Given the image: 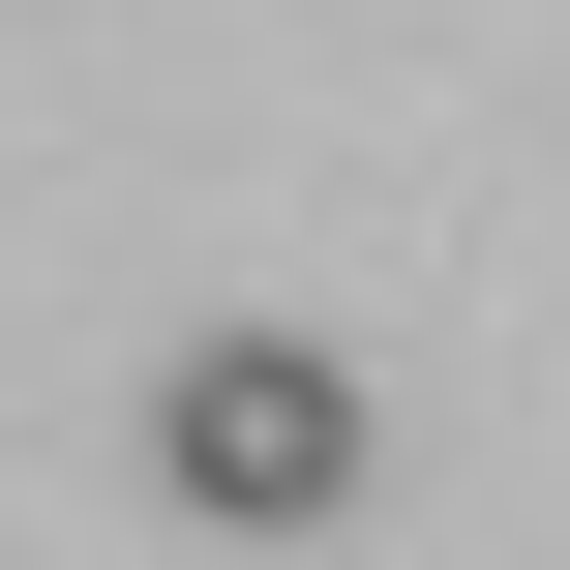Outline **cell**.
I'll list each match as a JSON object with an SVG mask.
<instances>
[{
  "mask_svg": "<svg viewBox=\"0 0 570 570\" xmlns=\"http://www.w3.org/2000/svg\"><path fill=\"white\" fill-rule=\"evenodd\" d=\"M150 481H180L210 541H301V511H361V361H331V331H210V361L150 391Z\"/></svg>",
  "mask_w": 570,
  "mask_h": 570,
  "instance_id": "6da1fadb",
  "label": "cell"
}]
</instances>
